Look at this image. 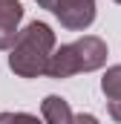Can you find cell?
Instances as JSON below:
<instances>
[{"label":"cell","instance_id":"1","mask_svg":"<svg viewBox=\"0 0 121 124\" xmlns=\"http://www.w3.org/2000/svg\"><path fill=\"white\" fill-rule=\"evenodd\" d=\"M55 49H58V40H55L52 26L32 20L17 35L15 46L9 49V69L20 78H40V75H46Z\"/></svg>","mask_w":121,"mask_h":124},{"label":"cell","instance_id":"2","mask_svg":"<svg viewBox=\"0 0 121 124\" xmlns=\"http://www.w3.org/2000/svg\"><path fill=\"white\" fill-rule=\"evenodd\" d=\"M104 63H107V43L98 35H84L75 43H63L55 49L46 75L55 81H63V78H72L78 72H95Z\"/></svg>","mask_w":121,"mask_h":124},{"label":"cell","instance_id":"3","mask_svg":"<svg viewBox=\"0 0 121 124\" xmlns=\"http://www.w3.org/2000/svg\"><path fill=\"white\" fill-rule=\"evenodd\" d=\"M60 26L69 32H84L95 23V0H60L52 12Z\"/></svg>","mask_w":121,"mask_h":124},{"label":"cell","instance_id":"4","mask_svg":"<svg viewBox=\"0 0 121 124\" xmlns=\"http://www.w3.org/2000/svg\"><path fill=\"white\" fill-rule=\"evenodd\" d=\"M23 20V3L20 0H0V49H12Z\"/></svg>","mask_w":121,"mask_h":124},{"label":"cell","instance_id":"5","mask_svg":"<svg viewBox=\"0 0 121 124\" xmlns=\"http://www.w3.org/2000/svg\"><path fill=\"white\" fill-rule=\"evenodd\" d=\"M40 116H43L46 124H72V118H75L69 101L60 98V95H46L40 101Z\"/></svg>","mask_w":121,"mask_h":124},{"label":"cell","instance_id":"6","mask_svg":"<svg viewBox=\"0 0 121 124\" xmlns=\"http://www.w3.org/2000/svg\"><path fill=\"white\" fill-rule=\"evenodd\" d=\"M101 93L110 101H121V66H110L101 78Z\"/></svg>","mask_w":121,"mask_h":124},{"label":"cell","instance_id":"7","mask_svg":"<svg viewBox=\"0 0 121 124\" xmlns=\"http://www.w3.org/2000/svg\"><path fill=\"white\" fill-rule=\"evenodd\" d=\"M15 124H46V121H40L32 113H15Z\"/></svg>","mask_w":121,"mask_h":124},{"label":"cell","instance_id":"8","mask_svg":"<svg viewBox=\"0 0 121 124\" xmlns=\"http://www.w3.org/2000/svg\"><path fill=\"white\" fill-rule=\"evenodd\" d=\"M72 124H101V121H98L92 113H78V116L72 118Z\"/></svg>","mask_w":121,"mask_h":124},{"label":"cell","instance_id":"9","mask_svg":"<svg viewBox=\"0 0 121 124\" xmlns=\"http://www.w3.org/2000/svg\"><path fill=\"white\" fill-rule=\"evenodd\" d=\"M110 118L121 124V101H110Z\"/></svg>","mask_w":121,"mask_h":124},{"label":"cell","instance_id":"10","mask_svg":"<svg viewBox=\"0 0 121 124\" xmlns=\"http://www.w3.org/2000/svg\"><path fill=\"white\" fill-rule=\"evenodd\" d=\"M58 3H60V0H38V6H40V9H49V12H55Z\"/></svg>","mask_w":121,"mask_h":124},{"label":"cell","instance_id":"11","mask_svg":"<svg viewBox=\"0 0 121 124\" xmlns=\"http://www.w3.org/2000/svg\"><path fill=\"white\" fill-rule=\"evenodd\" d=\"M0 124H15V113H0Z\"/></svg>","mask_w":121,"mask_h":124},{"label":"cell","instance_id":"12","mask_svg":"<svg viewBox=\"0 0 121 124\" xmlns=\"http://www.w3.org/2000/svg\"><path fill=\"white\" fill-rule=\"evenodd\" d=\"M113 3H118V6H121V0H113Z\"/></svg>","mask_w":121,"mask_h":124}]
</instances>
